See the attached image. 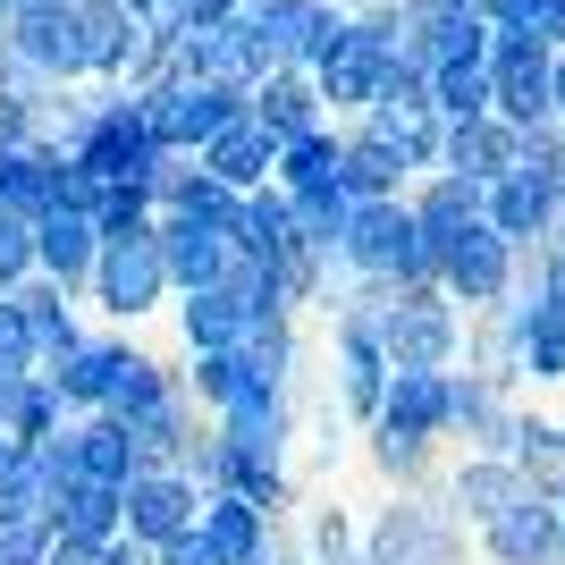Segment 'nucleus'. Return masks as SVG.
Listing matches in <instances>:
<instances>
[{
  "mask_svg": "<svg viewBox=\"0 0 565 565\" xmlns=\"http://www.w3.org/2000/svg\"><path fill=\"white\" fill-rule=\"evenodd\" d=\"M338 270L363 287H430V254H423V228L414 212L397 203H354L347 236H338Z\"/></svg>",
  "mask_w": 565,
  "mask_h": 565,
  "instance_id": "1",
  "label": "nucleus"
},
{
  "mask_svg": "<svg viewBox=\"0 0 565 565\" xmlns=\"http://www.w3.org/2000/svg\"><path fill=\"white\" fill-rule=\"evenodd\" d=\"M354 548H363V565H465V523H456L448 498L397 490Z\"/></svg>",
  "mask_w": 565,
  "mask_h": 565,
  "instance_id": "2",
  "label": "nucleus"
},
{
  "mask_svg": "<svg viewBox=\"0 0 565 565\" xmlns=\"http://www.w3.org/2000/svg\"><path fill=\"white\" fill-rule=\"evenodd\" d=\"M380 354H388V372H456V354H465V312H456L439 287H388Z\"/></svg>",
  "mask_w": 565,
  "mask_h": 565,
  "instance_id": "3",
  "label": "nucleus"
},
{
  "mask_svg": "<svg viewBox=\"0 0 565 565\" xmlns=\"http://www.w3.org/2000/svg\"><path fill=\"white\" fill-rule=\"evenodd\" d=\"M9 60H18V76H34V85H85V51H76V9L68 0H25V9H9Z\"/></svg>",
  "mask_w": 565,
  "mask_h": 565,
  "instance_id": "4",
  "label": "nucleus"
},
{
  "mask_svg": "<svg viewBox=\"0 0 565 565\" xmlns=\"http://www.w3.org/2000/svg\"><path fill=\"white\" fill-rule=\"evenodd\" d=\"M76 9V51H85V85H136L143 51H152V25L127 9V0H68Z\"/></svg>",
  "mask_w": 565,
  "mask_h": 565,
  "instance_id": "5",
  "label": "nucleus"
},
{
  "mask_svg": "<svg viewBox=\"0 0 565 565\" xmlns=\"http://www.w3.org/2000/svg\"><path fill=\"white\" fill-rule=\"evenodd\" d=\"M430 279H439V296H448L465 321H472V312H498V305H507V287H515V245L472 220L448 254H439V270H430Z\"/></svg>",
  "mask_w": 565,
  "mask_h": 565,
  "instance_id": "6",
  "label": "nucleus"
},
{
  "mask_svg": "<svg viewBox=\"0 0 565 565\" xmlns=\"http://www.w3.org/2000/svg\"><path fill=\"white\" fill-rule=\"evenodd\" d=\"M548 60L557 51H541L532 34H490V118L498 127H548Z\"/></svg>",
  "mask_w": 565,
  "mask_h": 565,
  "instance_id": "7",
  "label": "nucleus"
},
{
  "mask_svg": "<svg viewBox=\"0 0 565 565\" xmlns=\"http://www.w3.org/2000/svg\"><path fill=\"white\" fill-rule=\"evenodd\" d=\"M94 305L118 312V321H136V312H152L169 296V270H161V245H152V228L143 236H118V245H102L94 254Z\"/></svg>",
  "mask_w": 565,
  "mask_h": 565,
  "instance_id": "8",
  "label": "nucleus"
},
{
  "mask_svg": "<svg viewBox=\"0 0 565 565\" xmlns=\"http://www.w3.org/2000/svg\"><path fill=\"white\" fill-rule=\"evenodd\" d=\"M194 515H203V498H194V481H178V472H136V481L118 490V532L136 548H169L178 532H194Z\"/></svg>",
  "mask_w": 565,
  "mask_h": 565,
  "instance_id": "9",
  "label": "nucleus"
},
{
  "mask_svg": "<svg viewBox=\"0 0 565 565\" xmlns=\"http://www.w3.org/2000/svg\"><path fill=\"white\" fill-rule=\"evenodd\" d=\"M507 330H515V380H532V388H557L565 380V305L557 296H532V287H507Z\"/></svg>",
  "mask_w": 565,
  "mask_h": 565,
  "instance_id": "10",
  "label": "nucleus"
},
{
  "mask_svg": "<svg viewBox=\"0 0 565 565\" xmlns=\"http://www.w3.org/2000/svg\"><path fill=\"white\" fill-rule=\"evenodd\" d=\"M448 430H465L472 456H515V430H523L515 388H498L481 372H448Z\"/></svg>",
  "mask_w": 565,
  "mask_h": 565,
  "instance_id": "11",
  "label": "nucleus"
},
{
  "mask_svg": "<svg viewBox=\"0 0 565 565\" xmlns=\"http://www.w3.org/2000/svg\"><path fill=\"white\" fill-rule=\"evenodd\" d=\"M557 194H565V186H541V178L507 169L498 186H481V228L507 236L515 254H532L541 236H557Z\"/></svg>",
  "mask_w": 565,
  "mask_h": 565,
  "instance_id": "12",
  "label": "nucleus"
},
{
  "mask_svg": "<svg viewBox=\"0 0 565 565\" xmlns=\"http://www.w3.org/2000/svg\"><path fill=\"white\" fill-rule=\"evenodd\" d=\"M330 338H338V397H347L354 423H372L380 397H388V354H380V321H363V312H330Z\"/></svg>",
  "mask_w": 565,
  "mask_h": 565,
  "instance_id": "13",
  "label": "nucleus"
},
{
  "mask_svg": "<svg viewBox=\"0 0 565 565\" xmlns=\"http://www.w3.org/2000/svg\"><path fill=\"white\" fill-rule=\"evenodd\" d=\"M472 541H481V557H490V565H565V532H557V507H548L541 490L523 498V507H507L498 523H481Z\"/></svg>",
  "mask_w": 565,
  "mask_h": 565,
  "instance_id": "14",
  "label": "nucleus"
},
{
  "mask_svg": "<svg viewBox=\"0 0 565 565\" xmlns=\"http://www.w3.org/2000/svg\"><path fill=\"white\" fill-rule=\"evenodd\" d=\"M152 245H161V270L178 296H194V287H220V270H228V228H212V220H152Z\"/></svg>",
  "mask_w": 565,
  "mask_h": 565,
  "instance_id": "15",
  "label": "nucleus"
},
{
  "mask_svg": "<svg viewBox=\"0 0 565 565\" xmlns=\"http://www.w3.org/2000/svg\"><path fill=\"white\" fill-rule=\"evenodd\" d=\"M245 118H254L270 143H296V136H312V127H330V110H321L305 68H270L254 94H245Z\"/></svg>",
  "mask_w": 565,
  "mask_h": 565,
  "instance_id": "16",
  "label": "nucleus"
},
{
  "mask_svg": "<svg viewBox=\"0 0 565 565\" xmlns=\"http://www.w3.org/2000/svg\"><path fill=\"white\" fill-rule=\"evenodd\" d=\"M523 498H532V481H523L507 456H465V465L448 472V507H456V523H465V532L498 523L507 507H523Z\"/></svg>",
  "mask_w": 565,
  "mask_h": 565,
  "instance_id": "17",
  "label": "nucleus"
},
{
  "mask_svg": "<svg viewBox=\"0 0 565 565\" xmlns=\"http://www.w3.org/2000/svg\"><path fill=\"white\" fill-rule=\"evenodd\" d=\"M194 169H203L212 186H228V194H254V186H270V169H279V143L262 136L254 118H236V127H220V136L194 152Z\"/></svg>",
  "mask_w": 565,
  "mask_h": 565,
  "instance_id": "18",
  "label": "nucleus"
},
{
  "mask_svg": "<svg viewBox=\"0 0 565 565\" xmlns=\"http://www.w3.org/2000/svg\"><path fill=\"white\" fill-rule=\"evenodd\" d=\"M372 430H397V439H448V372H388V397H380Z\"/></svg>",
  "mask_w": 565,
  "mask_h": 565,
  "instance_id": "19",
  "label": "nucleus"
},
{
  "mask_svg": "<svg viewBox=\"0 0 565 565\" xmlns=\"http://www.w3.org/2000/svg\"><path fill=\"white\" fill-rule=\"evenodd\" d=\"M94 254H102V236H94V220L85 212H43L34 220V279H51V287H85L94 279Z\"/></svg>",
  "mask_w": 565,
  "mask_h": 565,
  "instance_id": "20",
  "label": "nucleus"
},
{
  "mask_svg": "<svg viewBox=\"0 0 565 565\" xmlns=\"http://www.w3.org/2000/svg\"><path fill=\"white\" fill-rule=\"evenodd\" d=\"M194 541L212 548L220 565H262V557H270V515L245 507V498H228V490H212V498H203V515H194Z\"/></svg>",
  "mask_w": 565,
  "mask_h": 565,
  "instance_id": "21",
  "label": "nucleus"
},
{
  "mask_svg": "<svg viewBox=\"0 0 565 565\" xmlns=\"http://www.w3.org/2000/svg\"><path fill=\"white\" fill-rule=\"evenodd\" d=\"M51 541H76V548L118 541V490H110V481H85V472H68V481L51 490Z\"/></svg>",
  "mask_w": 565,
  "mask_h": 565,
  "instance_id": "22",
  "label": "nucleus"
},
{
  "mask_svg": "<svg viewBox=\"0 0 565 565\" xmlns=\"http://www.w3.org/2000/svg\"><path fill=\"white\" fill-rule=\"evenodd\" d=\"M18 321H25V347H34V372H51L60 354H76L85 338H76V312H68V287H51V279H25L18 296Z\"/></svg>",
  "mask_w": 565,
  "mask_h": 565,
  "instance_id": "23",
  "label": "nucleus"
},
{
  "mask_svg": "<svg viewBox=\"0 0 565 565\" xmlns=\"http://www.w3.org/2000/svg\"><path fill=\"white\" fill-rule=\"evenodd\" d=\"M439 169H448V178H472V186H498V178L515 169V127H498V118L448 127V136H439Z\"/></svg>",
  "mask_w": 565,
  "mask_h": 565,
  "instance_id": "24",
  "label": "nucleus"
},
{
  "mask_svg": "<svg viewBox=\"0 0 565 565\" xmlns=\"http://www.w3.org/2000/svg\"><path fill=\"white\" fill-rule=\"evenodd\" d=\"M127 363H136V347H76V354H60V363H51V397L60 405H110V388L118 380H127Z\"/></svg>",
  "mask_w": 565,
  "mask_h": 565,
  "instance_id": "25",
  "label": "nucleus"
},
{
  "mask_svg": "<svg viewBox=\"0 0 565 565\" xmlns=\"http://www.w3.org/2000/svg\"><path fill=\"white\" fill-rule=\"evenodd\" d=\"M338 194H347V203H397L405 194V161L388 152V143H372L363 127H347V143H338Z\"/></svg>",
  "mask_w": 565,
  "mask_h": 565,
  "instance_id": "26",
  "label": "nucleus"
},
{
  "mask_svg": "<svg viewBox=\"0 0 565 565\" xmlns=\"http://www.w3.org/2000/svg\"><path fill=\"white\" fill-rule=\"evenodd\" d=\"M338 127H312V136L279 143V169H270V186L287 194V203H312V194H338Z\"/></svg>",
  "mask_w": 565,
  "mask_h": 565,
  "instance_id": "27",
  "label": "nucleus"
},
{
  "mask_svg": "<svg viewBox=\"0 0 565 565\" xmlns=\"http://www.w3.org/2000/svg\"><path fill=\"white\" fill-rule=\"evenodd\" d=\"M0 439H9V448H43V439H60V397H51L43 372L0 380Z\"/></svg>",
  "mask_w": 565,
  "mask_h": 565,
  "instance_id": "28",
  "label": "nucleus"
},
{
  "mask_svg": "<svg viewBox=\"0 0 565 565\" xmlns=\"http://www.w3.org/2000/svg\"><path fill=\"white\" fill-rule=\"evenodd\" d=\"M178 330H186V347H194V354H228L236 338L254 330V312L236 305L228 287H194L186 305H178Z\"/></svg>",
  "mask_w": 565,
  "mask_h": 565,
  "instance_id": "29",
  "label": "nucleus"
},
{
  "mask_svg": "<svg viewBox=\"0 0 565 565\" xmlns=\"http://www.w3.org/2000/svg\"><path fill=\"white\" fill-rule=\"evenodd\" d=\"M228 354L245 363V380H254V388H279V397H287V372H296V321H287V312H262V321L236 338Z\"/></svg>",
  "mask_w": 565,
  "mask_h": 565,
  "instance_id": "30",
  "label": "nucleus"
},
{
  "mask_svg": "<svg viewBox=\"0 0 565 565\" xmlns=\"http://www.w3.org/2000/svg\"><path fill=\"white\" fill-rule=\"evenodd\" d=\"M68 465L85 472V481H110V490H127L136 481V448H127V430L118 423H85V430H68Z\"/></svg>",
  "mask_w": 565,
  "mask_h": 565,
  "instance_id": "31",
  "label": "nucleus"
},
{
  "mask_svg": "<svg viewBox=\"0 0 565 565\" xmlns=\"http://www.w3.org/2000/svg\"><path fill=\"white\" fill-rule=\"evenodd\" d=\"M507 465H515L541 498H548V490H565V423H557V414H523L515 456H507Z\"/></svg>",
  "mask_w": 565,
  "mask_h": 565,
  "instance_id": "32",
  "label": "nucleus"
},
{
  "mask_svg": "<svg viewBox=\"0 0 565 565\" xmlns=\"http://www.w3.org/2000/svg\"><path fill=\"white\" fill-rule=\"evenodd\" d=\"M372 465H380V481H397V490H430V472H439V439L372 430Z\"/></svg>",
  "mask_w": 565,
  "mask_h": 565,
  "instance_id": "33",
  "label": "nucleus"
},
{
  "mask_svg": "<svg viewBox=\"0 0 565 565\" xmlns=\"http://www.w3.org/2000/svg\"><path fill=\"white\" fill-rule=\"evenodd\" d=\"M178 388H186V397H203L212 414H228L236 397H254V380H245V363H236V354H194Z\"/></svg>",
  "mask_w": 565,
  "mask_h": 565,
  "instance_id": "34",
  "label": "nucleus"
},
{
  "mask_svg": "<svg viewBox=\"0 0 565 565\" xmlns=\"http://www.w3.org/2000/svg\"><path fill=\"white\" fill-rule=\"evenodd\" d=\"M228 18H245V0H161V9H152L161 34H212V25H228Z\"/></svg>",
  "mask_w": 565,
  "mask_h": 565,
  "instance_id": "35",
  "label": "nucleus"
},
{
  "mask_svg": "<svg viewBox=\"0 0 565 565\" xmlns=\"http://www.w3.org/2000/svg\"><path fill=\"white\" fill-rule=\"evenodd\" d=\"M25 279H34V220L0 212V296H18Z\"/></svg>",
  "mask_w": 565,
  "mask_h": 565,
  "instance_id": "36",
  "label": "nucleus"
},
{
  "mask_svg": "<svg viewBox=\"0 0 565 565\" xmlns=\"http://www.w3.org/2000/svg\"><path fill=\"white\" fill-rule=\"evenodd\" d=\"M0 372H34V347H25V321L9 296H0Z\"/></svg>",
  "mask_w": 565,
  "mask_h": 565,
  "instance_id": "37",
  "label": "nucleus"
},
{
  "mask_svg": "<svg viewBox=\"0 0 565 565\" xmlns=\"http://www.w3.org/2000/svg\"><path fill=\"white\" fill-rule=\"evenodd\" d=\"M523 34L541 51H565V0H532V18H523Z\"/></svg>",
  "mask_w": 565,
  "mask_h": 565,
  "instance_id": "38",
  "label": "nucleus"
},
{
  "mask_svg": "<svg viewBox=\"0 0 565 565\" xmlns=\"http://www.w3.org/2000/svg\"><path fill=\"white\" fill-rule=\"evenodd\" d=\"M152 565H220V557H212L203 541H194V532H178L169 548H152Z\"/></svg>",
  "mask_w": 565,
  "mask_h": 565,
  "instance_id": "39",
  "label": "nucleus"
},
{
  "mask_svg": "<svg viewBox=\"0 0 565 565\" xmlns=\"http://www.w3.org/2000/svg\"><path fill=\"white\" fill-rule=\"evenodd\" d=\"M262 565H312V557H296V548H279V541H270V557H262Z\"/></svg>",
  "mask_w": 565,
  "mask_h": 565,
  "instance_id": "40",
  "label": "nucleus"
},
{
  "mask_svg": "<svg viewBox=\"0 0 565 565\" xmlns=\"http://www.w3.org/2000/svg\"><path fill=\"white\" fill-rule=\"evenodd\" d=\"M127 9H136V18H143V25H152V9H161V0H127Z\"/></svg>",
  "mask_w": 565,
  "mask_h": 565,
  "instance_id": "41",
  "label": "nucleus"
},
{
  "mask_svg": "<svg viewBox=\"0 0 565 565\" xmlns=\"http://www.w3.org/2000/svg\"><path fill=\"white\" fill-rule=\"evenodd\" d=\"M548 507H557V532H565V490H548Z\"/></svg>",
  "mask_w": 565,
  "mask_h": 565,
  "instance_id": "42",
  "label": "nucleus"
},
{
  "mask_svg": "<svg viewBox=\"0 0 565 565\" xmlns=\"http://www.w3.org/2000/svg\"><path fill=\"white\" fill-rule=\"evenodd\" d=\"M557 236H565V194H557Z\"/></svg>",
  "mask_w": 565,
  "mask_h": 565,
  "instance_id": "43",
  "label": "nucleus"
},
{
  "mask_svg": "<svg viewBox=\"0 0 565 565\" xmlns=\"http://www.w3.org/2000/svg\"><path fill=\"white\" fill-rule=\"evenodd\" d=\"M245 9H254V0H245Z\"/></svg>",
  "mask_w": 565,
  "mask_h": 565,
  "instance_id": "44",
  "label": "nucleus"
}]
</instances>
